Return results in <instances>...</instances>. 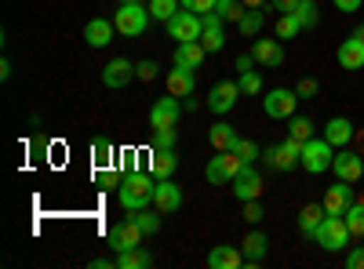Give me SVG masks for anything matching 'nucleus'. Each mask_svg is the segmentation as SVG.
<instances>
[{"instance_id": "nucleus-34", "label": "nucleus", "mask_w": 364, "mask_h": 269, "mask_svg": "<svg viewBox=\"0 0 364 269\" xmlns=\"http://www.w3.org/2000/svg\"><path fill=\"white\" fill-rule=\"evenodd\" d=\"M346 226H350V233L353 236H360V241H364V200H353L350 207H346Z\"/></svg>"}, {"instance_id": "nucleus-47", "label": "nucleus", "mask_w": 364, "mask_h": 269, "mask_svg": "<svg viewBox=\"0 0 364 269\" xmlns=\"http://www.w3.org/2000/svg\"><path fill=\"white\" fill-rule=\"evenodd\" d=\"M346 269H364V244L353 248V251L346 255Z\"/></svg>"}, {"instance_id": "nucleus-26", "label": "nucleus", "mask_w": 364, "mask_h": 269, "mask_svg": "<svg viewBox=\"0 0 364 269\" xmlns=\"http://www.w3.org/2000/svg\"><path fill=\"white\" fill-rule=\"evenodd\" d=\"M324 138L336 146V149H343V146L353 142V124L346 121V116H336V121H328V124H324Z\"/></svg>"}, {"instance_id": "nucleus-52", "label": "nucleus", "mask_w": 364, "mask_h": 269, "mask_svg": "<svg viewBox=\"0 0 364 269\" xmlns=\"http://www.w3.org/2000/svg\"><path fill=\"white\" fill-rule=\"evenodd\" d=\"M353 37H357V40L364 44V26H357V33H353Z\"/></svg>"}, {"instance_id": "nucleus-7", "label": "nucleus", "mask_w": 364, "mask_h": 269, "mask_svg": "<svg viewBox=\"0 0 364 269\" xmlns=\"http://www.w3.org/2000/svg\"><path fill=\"white\" fill-rule=\"evenodd\" d=\"M295 106H299V95L288 92V87H273V92L262 95V109H266V116H273V121L295 116Z\"/></svg>"}, {"instance_id": "nucleus-37", "label": "nucleus", "mask_w": 364, "mask_h": 269, "mask_svg": "<svg viewBox=\"0 0 364 269\" xmlns=\"http://www.w3.org/2000/svg\"><path fill=\"white\" fill-rule=\"evenodd\" d=\"M288 135L299 142L314 138V121H306V116H288Z\"/></svg>"}, {"instance_id": "nucleus-51", "label": "nucleus", "mask_w": 364, "mask_h": 269, "mask_svg": "<svg viewBox=\"0 0 364 269\" xmlns=\"http://www.w3.org/2000/svg\"><path fill=\"white\" fill-rule=\"evenodd\" d=\"M245 8H262V4H269V0H240Z\"/></svg>"}, {"instance_id": "nucleus-15", "label": "nucleus", "mask_w": 364, "mask_h": 269, "mask_svg": "<svg viewBox=\"0 0 364 269\" xmlns=\"http://www.w3.org/2000/svg\"><path fill=\"white\" fill-rule=\"evenodd\" d=\"M132 77H135V62H128V58H109V62L102 66V84L106 87H128L132 84Z\"/></svg>"}, {"instance_id": "nucleus-46", "label": "nucleus", "mask_w": 364, "mask_h": 269, "mask_svg": "<svg viewBox=\"0 0 364 269\" xmlns=\"http://www.w3.org/2000/svg\"><path fill=\"white\" fill-rule=\"evenodd\" d=\"M182 8L197 11V15H208V11H215V0H182Z\"/></svg>"}, {"instance_id": "nucleus-53", "label": "nucleus", "mask_w": 364, "mask_h": 269, "mask_svg": "<svg viewBox=\"0 0 364 269\" xmlns=\"http://www.w3.org/2000/svg\"><path fill=\"white\" fill-rule=\"evenodd\" d=\"M120 4H142V0H120Z\"/></svg>"}, {"instance_id": "nucleus-9", "label": "nucleus", "mask_w": 364, "mask_h": 269, "mask_svg": "<svg viewBox=\"0 0 364 269\" xmlns=\"http://www.w3.org/2000/svg\"><path fill=\"white\" fill-rule=\"evenodd\" d=\"M178 116H182V102L168 92L164 99L154 102V109H149V128L161 131V128H175L178 124Z\"/></svg>"}, {"instance_id": "nucleus-54", "label": "nucleus", "mask_w": 364, "mask_h": 269, "mask_svg": "<svg viewBox=\"0 0 364 269\" xmlns=\"http://www.w3.org/2000/svg\"><path fill=\"white\" fill-rule=\"evenodd\" d=\"M360 178H364V175H360Z\"/></svg>"}, {"instance_id": "nucleus-49", "label": "nucleus", "mask_w": 364, "mask_h": 269, "mask_svg": "<svg viewBox=\"0 0 364 269\" xmlns=\"http://www.w3.org/2000/svg\"><path fill=\"white\" fill-rule=\"evenodd\" d=\"M269 4L277 8L281 15H291V11H295V4H299V0H269Z\"/></svg>"}, {"instance_id": "nucleus-33", "label": "nucleus", "mask_w": 364, "mask_h": 269, "mask_svg": "<svg viewBox=\"0 0 364 269\" xmlns=\"http://www.w3.org/2000/svg\"><path fill=\"white\" fill-rule=\"evenodd\" d=\"M128 219H132V222H135V226H139V229H142L146 236L161 233V212H157V215H149L146 207H142V212H128Z\"/></svg>"}, {"instance_id": "nucleus-50", "label": "nucleus", "mask_w": 364, "mask_h": 269, "mask_svg": "<svg viewBox=\"0 0 364 269\" xmlns=\"http://www.w3.org/2000/svg\"><path fill=\"white\" fill-rule=\"evenodd\" d=\"M252 66H255V55H240V58H237V70H240V73H248Z\"/></svg>"}, {"instance_id": "nucleus-42", "label": "nucleus", "mask_w": 364, "mask_h": 269, "mask_svg": "<svg viewBox=\"0 0 364 269\" xmlns=\"http://www.w3.org/2000/svg\"><path fill=\"white\" fill-rule=\"evenodd\" d=\"M157 73H161V66L154 62V58H142V62L135 66V77H139V80H154Z\"/></svg>"}, {"instance_id": "nucleus-5", "label": "nucleus", "mask_w": 364, "mask_h": 269, "mask_svg": "<svg viewBox=\"0 0 364 269\" xmlns=\"http://www.w3.org/2000/svg\"><path fill=\"white\" fill-rule=\"evenodd\" d=\"M168 33H171V40H178V44H186V40H200V33H204V15L178 8V11L168 18Z\"/></svg>"}, {"instance_id": "nucleus-41", "label": "nucleus", "mask_w": 364, "mask_h": 269, "mask_svg": "<svg viewBox=\"0 0 364 269\" xmlns=\"http://www.w3.org/2000/svg\"><path fill=\"white\" fill-rule=\"evenodd\" d=\"M295 33H302L299 18H295V15H281V18H277V40H291Z\"/></svg>"}, {"instance_id": "nucleus-19", "label": "nucleus", "mask_w": 364, "mask_h": 269, "mask_svg": "<svg viewBox=\"0 0 364 269\" xmlns=\"http://www.w3.org/2000/svg\"><path fill=\"white\" fill-rule=\"evenodd\" d=\"M240 244H245V265H252V269H255V265L266 258V251H269V236H266L262 229H255V226H252V233H248Z\"/></svg>"}, {"instance_id": "nucleus-22", "label": "nucleus", "mask_w": 364, "mask_h": 269, "mask_svg": "<svg viewBox=\"0 0 364 269\" xmlns=\"http://www.w3.org/2000/svg\"><path fill=\"white\" fill-rule=\"evenodd\" d=\"M204 55H208V51H204L200 40H186V44H178V48H175V58H171V62L182 66V70H200Z\"/></svg>"}, {"instance_id": "nucleus-3", "label": "nucleus", "mask_w": 364, "mask_h": 269, "mask_svg": "<svg viewBox=\"0 0 364 269\" xmlns=\"http://www.w3.org/2000/svg\"><path fill=\"white\" fill-rule=\"evenodd\" d=\"M331 160H336V146H331L324 135L302 142V168H306L310 175H324V171H331Z\"/></svg>"}, {"instance_id": "nucleus-31", "label": "nucleus", "mask_w": 364, "mask_h": 269, "mask_svg": "<svg viewBox=\"0 0 364 269\" xmlns=\"http://www.w3.org/2000/svg\"><path fill=\"white\" fill-rule=\"evenodd\" d=\"M146 265H154V255H146L142 248H132L124 255H117V269H146Z\"/></svg>"}, {"instance_id": "nucleus-6", "label": "nucleus", "mask_w": 364, "mask_h": 269, "mask_svg": "<svg viewBox=\"0 0 364 269\" xmlns=\"http://www.w3.org/2000/svg\"><path fill=\"white\" fill-rule=\"evenodd\" d=\"M240 168H245V160H240L233 149H223L219 157H211V160H208L204 178H208L211 186H230V182H233V175H237Z\"/></svg>"}, {"instance_id": "nucleus-39", "label": "nucleus", "mask_w": 364, "mask_h": 269, "mask_svg": "<svg viewBox=\"0 0 364 269\" xmlns=\"http://www.w3.org/2000/svg\"><path fill=\"white\" fill-rule=\"evenodd\" d=\"M120 182H124V175H117L113 168H109V171H106V168H99V171H95V186H99V190H113V193H117V190H120Z\"/></svg>"}, {"instance_id": "nucleus-30", "label": "nucleus", "mask_w": 364, "mask_h": 269, "mask_svg": "<svg viewBox=\"0 0 364 269\" xmlns=\"http://www.w3.org/2000/svg\"><path fill=\"white\" fill-rule=\"evenodd\" d=\"M91 160H95V168H113L117 146L109 138H95V142H91Z\"/></svg>"}, {"instance_id": "nucleus-20", "label": "nucleus", "mask_w": 364, "mask_h": 269, "mask_svg": "<svg viewBox=\"0 0 364 269\" xmlns=\"http://www.w3.org/2000/svg\"><path fill=\"white\" fill-rule=\"evenodd\" d=\"M208 265L211 269H240V265H245V251H237L230 244H215L208 251Z\"/></svg>"}, {"instance_id": "nucleus-4", "label": "nucleus", "mask_w": 364, "mask_h": 269, "mask_svg": "<svg viewBox=\"0 0 364 269\" xmlns=\"http://www.w3.org/2000/svg\"><path fill=\"white\" fill-rule=\"evenodd\" d=\"M149 18L154 15H149V8H142V4H120L117 15H113V26H117V33H124V37H142Z\"/></svg>"}, {"instance_id": "nucleus-24", "label": "nucleus", "mask_w": 364, "mask_h": 269, "mask_svg": "<svg viewBox=\"0 0 364 269\" xmlns=\"http://www.w3.org/2000/svg\"><path fill=\"white\" fill-rule=\"evenodd\" d=\"M200 44H204V51L211 55V51H219L223 44H226V37H223V18L215 15V11H208L204 15V33H200Z\"/></svg>"}, {"instance_id": "nucleus-43", "label": "nucleus", "mask_w": 364, "mask_h": 269, "mask_svg": "<svg viewBox=\"0 0 364 269\" xmlns=\"http://www.w3.org/2000/svg\"><path fill=\"white\" fill-rule=\"evenodd\" d=\"M245 219H248L252 226H259V222L266 219V212H262V204H259V200H245Z\"/></svg>"}, {"instance_id": "nucleus-17", "label": "nucleus", "mask_w": 364, "mask_h": 269, "mask_svg": "<svg viewBox=\"0 0 364 269\" xmlns=\"http://www.w3.org/2000/svg\"><path fill=\"white\" fill-rule=\"evenodd\" d=\"M252 55H255V62H259V66H266V70L284 66V48H281V40H259V37H255Z\"/></svg>"}, {"instance_id": "nucleus-10", "label": "nucleus", "mask_w": 364, "mask_h": 269, "mask_svg": "<svg viewBox=\"0 0 364 269\" xmlns=\"http://www.w3.org/2000/svg\"><path fill=\"white\" fill-rule=\"evenodd\" d=\"M142 229L132 222V219H124V222H117L113 229H109V251H117V255H124V251H132V248H139L142 244Z\"/></svg>"}, {"instance_id": "nucleus-21", "label": "nucleus", "mask_w": 364, "mask_h": 269, "mask_svg": "<svg viewBox=\"0 0 364 269\" xmlns=\"http://www.w3.org/2000/svg\"><path fill=\"white\" fill-rule=\"evenodd\" d=\"M113 33H117V26H113L109 18H91V22L84 26V40H87V48H106V44L113 40Z\"/></svg>"}, {"instance_id": "nucleus-11", "label": "nucleus", "mask_w": 364, "mask_h": 269, "mask_svg": "<svg viewBox=\"0 0 364 269\" xmlns=\"http://www.w3.org/2000/svg\"><path fill=\"white\" fill-rule=\"evenodd\" d=\"M331 171H336V178H343V182H360V175H364V157L343 146L339 153H336V160H331Z\"/></svg>"}, {"instance_id": "nucleus-27", "label": "nucleus", "mask_w": 364, "mask_h": 269, "mask_svg": "<svg viewBox=\"0 0 364 269\" xmlns=\"http://www.w3.org/2000/svg\"><path fill=\"white\" fill-rule=\"evenodd\" d=\"M324 215H328V212H324V204H306V207L299 212V233L314 241V233H317V226L324 222Z\"/></svg>"}, {"instance_id": "nucleus-32", "label": "nucleus", "mask_w": 364, "mask_h": 269, "mask_svg": "<svg viewBox=\"0 0 364 269\" xmlns=\"http://www.w3.org/2000/svg\"><path fill=\"white\" fill-rule=\"evenodd\" d=\"M291 15L299 18V26H302V29H314V26L321 22V11H317V4H314V0H299Z\"/></svg>"}, {"instance_id": "nucleus-38", "label": "nucleus", "mask_w": 364, "mask_h": 269, "mask_svg": "<svg viewBox=\"0 0 364 269\" xmlns=\"http://www.w3.org/2000/svg\"><path fill=\"white\" fill-rule=\"evenodd\" d=\"M233 153H237L240 160H245V164H255V160L262 157V149H259V142H252V138H237Z\"/></svg>"}, {"instance_id": "nucleus-48", "label": "nucleus", "mask_w": 364, "mask_h": 269, "mask_svg": "<svg viewBox=\"0 0 364 269\" xmlns=\"http://www.w3.org/2000/svg\"><path fill=\"white\" fill-rule=\"evenodd\" d=\"M343 15H350V11H360V0H331Z\"/></svg>"}, {"instance_id": "nucleus-40", "label": "nucleus", "mask_w": 364, "mask_h": 269, "mask_svg": "<svg viewBox=\"0 0 364 269\" xmlns=\"http://www.w3.org/2000/svg\"><path fill=\"white\" fill-rule=\"evenodd\" d=\"M240 95H262V77L255 73V70H248V73H240Z\"/></svg>"}, {"instance_id": "nucleus-1", "label": "nucleus", "mask_w": 364, "mask_h": 269, "mask_svg": "<svg viewBox=\"0 0 364 269\" xmlns=\"http://www.w3.org/2000/svg\"><path fill=\"white\" fill-rule=\"evenodd\" d=\"M154 190H157V178L149 171L135 168L132 175H124V182H120V190H117V200H120L124 212H142V207L154 204Z\"/></svg>"}, {"instance_id": "nucleus-35", "label": "nucleus", "mask_w": 364, "mask_h": 269, "mask_svg": "<svg viewBox=\"0 0 364 269\" xmlns=\"http://www.w3.org/2000/svg\"><path fill=\"white\" fill-rule=\"evenodd\" d=\"M248 8L240 4V0H215V15L223 22H240V15H245Z\"/></svg>"}, {"instance_id": "nucleus-23", "label": "nucleus", "mask_w": 364, "mask_h": 269, "mask_svg": "<svg viewBox=\"0 0 364 269\" xmlns=\"http://www.w3.org/2000/svg\"><path fill=\"white\" fill-rule=\"evenodd\" d=\"M178 168L175 149H149V175L154 178H171Z\"/></svg>"}, {"instance_id": "nucleus-14", "label": "nucleus", "mask_w": 364, "mask_h": 269, "mask_svg": "<svg viewBox=\"0 0 364 269\" xmlns=\"http://www.w3.org/2000/svg\"><path fill=\"white\" fill-rule=\"evenodd\" d=\"M154 207L161 215H175L182 207V190L171 182V178H157V190H154Z\"/></svg>"}, {"instance_id": "nucleus-2", "label": "nucleus", "mask_w": 364, "mask_h": 269, "mask_svg": "<svg viewBox=\"0 0 364 269\" xmlns=\"http://www.w3.org/2000/svg\"><path fill=\"white\" fill-rule=\"evenodd\" d=\"M350 241H353V233L343 215H324V222L314 233V244H321L324 251H343V248H350Z\"/></svg>"}, {"instance_id": "nucleus-25", "label": "nucleus", "mask_w": 364, "mask_h": 269, "mask_svg": "<svg viewBox=\"0 0 364 269\" xmlns=\"http://www.w3.org/2000/svg\"><path fill=\"white\" fill-rule=\"evenodd\" d=\"M336 58H339V66H343V70H364V44H360L357 37H350V40L339 44Z\"/></svg>"}, {"instance_id": "nucleus-8", "label": "nucleus", "mask_w": 364, "mask_h": 269, "mask_svg": "<svg viewBox=\"0 0 364 269\" xmlns=\"http://www.w3.org/2000/svg\"><path fill=\"white\" fill-rule=\"evenodd\" d=\"M230 193H233L237 200H259V197H262V175L255 171V164H245V168L233 175Z\"/></svg>"}, {"instance_id": "nucleus-16", "label": "nucleus", "mask_w": 364, "mask_h": 269, "mask_svg": "<svg viewBox=\"0 0 364 269\" xmlns=\"http://www.w3.org/2000/svg\"><path fill=\"white\" fill-rule=\"evenodd\" d=\"M353 204V182H339L336 186H328V193H324V212L328 215H346V207Z\"/></svg>"}, {"instance_id": "nucleus-18", "label": "nucleus", "mask_w": 364, "mask_h": 269, "mask_svg": "<svg viewBox=\"0 0 364 269\" xmlns=\"http://www.w3.org/2000/svg\"><path fill=\"white\" fill-rule=\"evenodd\" d=\"M197 70H182V66H175V70H168V92L175 95V99H190L193 92H197V77H193Z\"/></svg>"}, {"instance_id": "nucleus-44", "label": "nucleus", "mask_w": 364, "mask_h": 269, "mask_svg": "<svg viewBox=\"0 0 364 269\" xmlns=\"http://www.w3.org/2000/svg\"><path fill=\"white\" fill-rule=\"evenodd\" d=\"M154 149H175V128H161L154 135Z\"/></svg>"}, {"instance_id": "nucleus-36", "label": "nucleus", "mask_w": 364, "mask_h": 269, "mask_svg": "<svg viewBox=\"0 0 364 269\" xmlns=\"http://www.w3.org/2000/svg\"><path fill=\"white\" fill-rule=\"evenodd\" d=\"M149 15H154V18H161V22H168L178 8H182V0H149Z\"/></svg>"}, {"instance_id": "nucleus-45", "label": "nucleus", "mask_w": 364, "mask_h": 269, "mask_svg": "<svg viewBox=\"0 0 364 269\" xmlns=\"http://www.w3.org/2000/svg\"><path fill=\"white\" fill-rule=\"evenodd\" d=\"M317 92H321V84H317L314 77H306V80H299V87H295V95H299V99H314Z\"/></svg>"}, {"instance_id": "nucleus-29", "label": "nucleus", "mask_w": 364, "mask_h": 269, "mask_svg": "<svg viewBox=\"0 0 364 269\" xmlns=\"http://www.w3.org/2000/svg\"><path fill=\"white\" fill-rule=\"evenodd\" d=\"M262 26H266V15H262V8H248L245 15H240V22H237L240 37H248V40L262 33Z\"/></svg>"}, {"instance_id": "nucleus-28", "label": "nucleus", "mask_w": 364, "mask_h": 269, "mask_svg": "<svg viewBox=\"0 0 364 269\" xmlns=\"http://www.w3.org/2000/svg\"><path fill=\"white\" fill-rule=\"evenodd\" d=\"M237 131H233V124H226V121H219V124H211L208 128V142L215 146V153H223V149H233L237 146Z\"/></svg>"}, {"instance_id": "nucleus-12", "label": "nucleus", "mask_w": 364, "mask_h": 269, "mask_svg": "<svg viewBox=\"0 0 364 269\" xmlns=\"http://www.w3.org/2000/svg\"><path fill=\"white\" fill-rule=\"evenodd\" d=\"M237 99H240V84L237 80H223V84H215L208 92V109L223 116V113H230L237 106Z\"/></svg>"}, {"instance_id": "nucleus-13", "label": "nucleus", "mask_w": 364, "mask_h": 269, "mask_svg": "<svg viewBox=\"0 0 364 269\" xmlns=\"http://www.w3.org/2000/svg\"><path fill=\"white\" fill-rule=\"evenodd\" d=\"M266 157H269V164H273V168H281V171H291V168H299V164H302V142L288 135V138H284L281 146H273Z\"/></svg>"}]
</instances>
